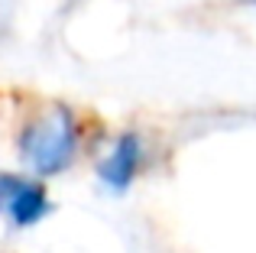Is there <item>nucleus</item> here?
Wrapping results in <instances>:
<instances>
[{
  "label": "nucleus",
  "mask_w": 256,
  "mask_h": 253,
  "mask_svg": "<svg viewBox=\"0 0 256 253\" xmlns=\"http://www.w3.org/2000/svg\"><path fill=\"white\" fill-rule=\"evenodd\" d=\"M78 152V117L65 104L46 108L20 133V156L39 176H58Z\"/></svg>",
  "instance_id": "1"
},
{
  "label": "nucleus",
  "mask_w": 256,
  "mask_h": 253,
  "mask_svg": "<svg viewBox=\"0 0 256 253\" xmlns=\"http://www.w3.org/2000/svg\"><path fill=\"white\" fill-rule=\"evenodd\" d=\"M49 208H52V202L36 178L0 172V214L16 230H26L32 224H39L49 214Z\"/></svg>",
  "instance_id": "2"
},
{
  "label": "nucleus",
  "mask_w": 256,
  "mask_h": 253,
  "mask_svg": "<svg viewBox=\"0 0 256 253\" xmlns=\"http://www.w3.org/2000/svg\"><path fill=\"white\" fill-rule=\"evenodd\" d=\"M140 166H143V136L140 133H120L114 140L110 152L104 156V162H100L98 176L110 192H124L136 178Z\"/></svg>",
  "instance_id": "3"
},
{
  "label": "nucleus",
  "mask_w": 256,
  "mask_h": 253,
  "mask_svg": "<svg viewBox=\"0 0 256 253\" xmlns=\"http://www.w3.org/2000/svg\"><path fill=\"white\" fill-rule=\"evenodd\" d=\"M246 4H253V6H256V0H246Z\"/></svg>",
  "instance_id": "4"
}]
</instances>
